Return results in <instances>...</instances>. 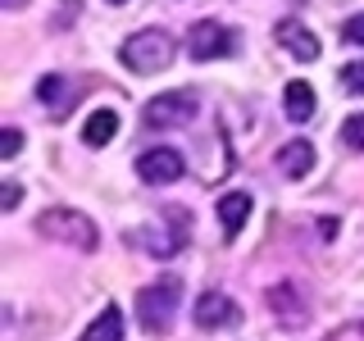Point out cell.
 <instances>
[{"mask_svg": "<svg viewBox=\"0 0 364 341\" xmlns=\"http://www.w3.org/2000/svg\"><path fill=\"white\" fill-rule=\"evenodd\" d=\"M178 55V41L168 37L164 28H146L136 32V37L123 41V64L132 68V73H159V68H168Z\"/></svg>", "mask_w": 364, "mask_h": 341, "instance_id": "1", "label": "cell"}, {"mask_svg": "<svg viewBox=\"0 0 364 341\" xmlns=\"http://www.w3.org/2000/svg\"><path fill=\"white\" fill-rule=\"evenodd\" d=\"M178 301H182V282H178V278H159V282H151V287L136 296V318H141V328H151L155 337H164L168 328H173Z\"/></svg>", "mask_w": 364, "mask_h": 341, "instance_id": "2", "label": "cell"}, {"mask_svg": "<svg viewBox=\"0 0 364 341\" xmlns=\"http://www.w3.org/2000/svg\"><path fill=\"white\" fill-rule=\"evenodd\" d=\"M37 232L50 237V242L73 246V250H96V227H91V219L77 214V210H46L37 219Z\"/></svg>", "mask_w": 364, "mask_h": 341, "instance_id": "3", "label": "cell"}, {"mask_svg": "<svg viewBox=\"0 0 364 341\" xmlns=\"http://www.w3.org/2000/svg\"><path fill=\"white\" fill-rule=\"evenodd\" d=\"M191 114H196V96H187V91H164V96H155L151 105L141 109L146 128H182V123H191Z\"/></svg>", "mask_w": 364, "mask_h": 341, "instance_id": "4", "label": "cell"}, {"mask_svg": "<svg viewBox=\"0 0 364 341\" xmlns=\"http://www.w3.org/2000/svg\"><path fill=\"white\" fill-rule=\"evenodd\" d=\"M237 50V41H232V32L223 28V23H214V18H200L196 28H191V37H187V55L191 60H219V55H232Z\"/></svg>", "mask_w": 364, "mask_h": 341, "instance_id": "5", "label": "cell"}, {"mask_svg": "<svg viewBox=\"0 0 364 341\" xmlns=\"http://www.w3.org/2000/svg\"><path fill=\"white\" fill-rule=\"evenodd\" d=\"M242 323V310H237V301L232 296H223V291H205L200 301H196V328H237Z\"/></svg>", "mask_w": 364, "mask_h": 341, "instance_id": "6", "label": "cell"}, {"mask_svg": "<svg viewBox=\"0 0 364 341\" xmlns=\"http://www.w3.org/2000/svg\"><path fill=\"white\" fill-rule=\"evenodd\" d=\"M136 173H141V182H178L182 178V155L173 151V146H155V151H146L141 159H136Z\"/></svg>", "mask_w": 364, "mask_h": 341, "instance_id": "7", "label": "cell"}, {"mask_svg": "<svg viewBox=\"0 0 364 341\" xmlns=\"http://www.w3.org/2000/svg\"><path fill=\"white\" fill-rule=\"evenodd\" d=\"M278 45H282L287 55H296L301 64L318 60V37L305 28V23H296V18H282V23H278Z\"/></svg>", "mask_w": 364, "mask_h": 341, "instance_id": "8", "label": "cell"}, {"mask_svg": "<svg viewBox=\"0 0 364 341\" xmlns=\"http://www.w3.org/2000/svg\"><path fill=\"white\" fill-rule=\"evenodd\" d=\"M269 305H273V314H278L282 323H296V328H301L305 318H310V305L301 301V291H296L291 282H278V287H269Z\"/></svg>", "mask_w": 364, "mask_h": 341, "instance_id": "9", "label": "cell"}, {"mask_svg": "<svg viewBox=\"0 0 364 341\" xmlns=\"http://www.w3.org/2000/svg\"><path fill=\"white\" fill-rule=\"evenodd\" d=\"M278 168H282L287 178H305V173L314 168V146H310V141H287V146L278 151Z\"/></svg>", "mask_w": 364, "mask_h": 341, "instance_id": "10", "label": "cell"}, {"mask_svg": "<svg viewBox=\"0 0 364 341\" xmlns=\"http://www.w3.org/2000/svg\"><path fill=\"white\" fill-rule=\"evenodd\" d=\"M77 341H123V310L119 305H105V310L96 314V323H91Z\"/></svg>", "mask_w": 364, "mask_h": 341, "instance_id": "11", "label": "cell"}, {"mask_svg": "<svg viewBox=\"0 0 364 341\" xmlns=\"http://www.w3.org/2000/svg\"><path fill=\"white\" fill-rule=\"evenodd\" d=\"M250 219V196L246 191H232V196H223L219 200V223H223V232L228 237H237L242 232V223Z\"/></svg>", "mask_w": 364, "mask_h": 341, "instance_id": "12", "label": "cell"}, {"mask_svg": "<svg viewBox=\"0 0 364 341\" xmlns=\"http://www.w3.org/2000/svg\"><path fill=\"white\" fill-rule=\"evenodd\" d=\"M282 105H287V119L291 123L314 119V91H310V82H287V91H282Z\"/></svg>", "mask_w": 364, "mask_h": 341, "instance_id": "13", "label": "cell"}, {"mask_svg": "<svg viewBox=\"0 0 364 341\" xmlns=\"http://www.w3.org/2000/svg\"><path fill=\"white\" fill-rule=\"evenodd\" d=\"M114 132H119V114H114V109H96L87 119V128H82V141L87 146H105Z\"/></svg>", "mask_w": 364, "mask_h": 341, "instance_id": "14", "label": "cell"}, {"mask_svg": "<svg viewBox=\"0 0 364 341\" xmlns=\"http://www.w3.org/2000/svg\"><path fill=\"white\" fill-rule=\"evenodd\" d=\"M37 91H41V100H46V105H50L55 119H60L64 105L73 100V91H68V87H64V77H55V73H50V77H41V87H37Z\"/></svg>", "mask_w": 364, "mask_h": 341, "instance_id": "15", "label": "cell"}, {"mask_svg": "<svg viewBox=\"0 0 364 341\" xmlns=\"http://www.w3.org/2000/svg\"><path fill=\"white\" fill-rule=\"evenodd\" d=\"M341 141H346L350 151H364V114L346 119V128H341Z\"/></svg>", "mask_w": 364, "mask_h": 341, "instance_id": "16", "label": "cell"}, {"mask_svg": "<svg viewBox=\"0 0 364 341\" xmlns=\"http://www.w3.org/2000/svg\"><path fill=\"white\" fill-rule=\"evenodd\" d=\"M23 151V132L18 128H5V132H0V159H14Z\"/></svg>", "mask_w": 364, "mask_h": 341, "instance_id": "17", "label": "cell"}, {"mask_svg": "<svg viewBox=\"0 0 364 341\" xmlns=\"http://www.w3.org/2000/svg\"><path fill=\"white\" fill-rule=\"evenodd\" d=\"M341 87L355 91V96H364V64H346V68H341Z\"/></svg>", "mask_w": 364, "mask_h": 341, "instance_id": "18", "label": "cell"}, {"mask_svg": "<svg viewBox=\"0 0 364 341\" xmlns=\"http://www.w3.org/2000/svg\"><path fill=\"white\" fill-rule=\"evenodd\" d=\"M341 41H346V45H364V14L346 18V28H341Z\"/></svg>", "mask_w": 364, "mask_h": 341, "instance_id": "19", "label": "cell"}, {"mask_svg": "<svg viewBox=\"0 0 364 341\" xmlns=\"http://www.w3.org/2000/svg\"><path fill=\"white\" fill-rule=\"evenodd\" d=\"M0 205H5V210H14V205H18V182H5V196H0Z\"/></svg>", "mask_w": 364, "mask_h": 341, "instance_id": "20", "label": "cell"}, {"mask_svg": "<svg viewBox=\"0 0 364 341\" xmlns=\"http://www.w3.org/2000/svg\"><path fill=\"white\" fill-rule=\"evenodd\" d=\"M5 5H9V9H23V0H5Z\"/></svg>", "mask_w": 364, "mask_h": 341, "instance_id": "21", "label": "cell"}, {"mask_svg": "<svg viewBox=\"0 0 364 341\" xmlns=\"http://www.w3.org/2000/svg\"><path fill=\"white\" fill-rule=\"evenodd\" d=\"M109 5H123V0H109Z\"/></svg>", "mask_w": 364, "mask_h": 341, "instance_id": "22", "label": "cell"}]
</instances>
